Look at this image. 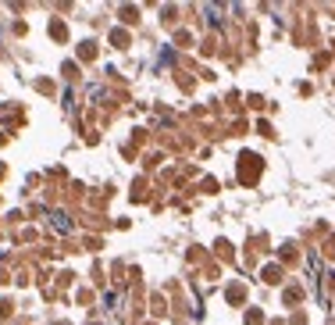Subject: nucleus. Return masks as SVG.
Masks as SVG:
<instances>
[{
  "label": "nucleus",
  "mask_w": 335,
  "mask_h": 325,
  "mask_svg": "<svg viewBox=\"0 0 335 325\" xmlns=\"http://www.w3.org/2000/svg\"><path fill=\"white\" fill-rule=\"evenodd\" d=\"M239 171H243V179H246V182H253V179H257V171H260V161H257V158H243V161H239Z\"/></svg>",
  "instance_id": "1"
},
{
  "label": "nucleus",
  "mask_w": 335,
  "mask_h": 325,
  "mask_svg": "<svg viewBox=\"0 0 335 325\" xmlns=\"http://www.w3.org/2000/svg\"><path fill=\"white\" fill-rule=\"evenodd\" d=\"M264 279H267V282H278V279H282L278 264H267V268H264Z\"/></svg>",
  "instance_id": "2"
},
{
  "label": "nucleus",
  "mask_w": 335,
  "mask_h": 325,
  "mask_svg": "<svg viewBox=\"0 0 335 325\" xmlns=\"http://www.w3.org/2000/svg\"><path fill=\"white\" fill-rule=\"evenodd\" d=\"M111 43H114V47H125V43H129V40H125V29H114V32H111Z\"/></svg>",
  "instance_id": "3"
},
{
  "label": "nucleus",
  "mask_w": 335,
  "mask_h": 325,
  "mask_svg": "<svg viewBox=\"0 0 335 325\" xmlns=\"http://www.w3.org/2000/svg\"><path fill=\"white\" fill-rule=\"evenodd\" d=\"M50 222H54V225H57V229H61V233H65V229H68V218H65V215H57V211H54V215H50Z\"/></svg>",
  "instance_id": "4"
},
{
  "label": "nucleus",
  "mask_w": 335,
  "mask_h": 325,
  "mask_svg": "<svg viewBox=\"0 0 335 325\" xmlns=\"http://www.w3.org/2000/svg\"><path fill=\"white\" fill-rule=\"evenodd\" d=\"M79 54H82V58H93V54H96V47H93V43H82V47H79Z\"/></svg>",
  "instance_id": "5"
},
{
  "label": "nucleus",
  "mask_w": 335,
  "mask_h": 325,
  "mask_svg": "<svg viewBox=\"0 0 335 325\" xmlns=\"http://www.w3.org/2000/svg\"><path fill=\"white\" fill-rule=\"evenodd\" d=\"M7 311H11V304H7V300H0V318H4Z\"/></svg>",
  "instance_id": "6"
}]
</instances>
